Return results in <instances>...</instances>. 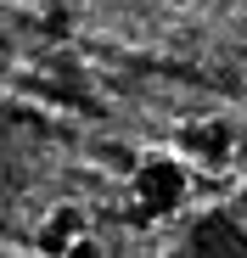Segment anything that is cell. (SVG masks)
Instances as JSON below:
<instances>
[{"label": "cell", "mask_w": 247, "mask_h": 258, "mask_svg": "<svg viewBox=\"0 0 247 258\" xmlns=\"http://www.w3.org/2000/svg\"><path fill=\"white\" fill-rule=\"evenodd\" d=\"M79 236H90V219H85V208H79V202H62V208H51L45 213V225H39V252H45V258H62Z\"/></svg>", "instance_id": "1"}, {"label": "cell", "mask_w": 247, "mask_h": 258, "mask_svg": "<svg viewBox=\"0 0 247 258\" xmlns=\"http://www.w3.org/2000/svg\"><path fill=\"white\" fill-rule=\"evenodd\" d=\"M135 185H141V197H146V202H174V197L186 191V174H180L174 163H141Z\"/></svg>", "instance_id": "2"}, {"label": "cell", "mask_w": 247, "mask_h": 258, "mask_svg": "<svg viewBox=\"0 0 247 258\" xmlns=\"http://www.w3.org/2000/svg\"><path fill=\"white\" fill-rule=\"evenodd\" d=\"M101 163L112 168V174H124V180H135V174H141V152H135V146H124V141H107V146H101Z\"/></svg>", "instance_id": "3"}, {"label": "cell", "mask_w": 247, "mask_h": 258, "mask_svg": "<svg viewBox=\"0 0 247 258\" xmlns=\"http://www.w3.org/2000/svg\"><path fill=\"white\" fill-rule=\"evenodd\" d=\"M62 258H101V241H96V236H79V241H73Z\"/></svg>", "instance_id": "4"}, {"label": "cell", "mask_w": 247, "mask_h": 258, "mask_svg": "<svg viewBox=\"0 0 247 258\" xmlns=\"http://www.w3.org/2000/svg\"><path fill=\"white\" fill-rule=\"evenodd\" d=\"M163 6H174V12H191V6H197V0H163Z\"/></svg>", "instance_id": "5"}, {"label": "cell", "mask_w": 247, "mask_h": 258, "mask_svg": "<svg viewBox=\"0 0 247 258\" xmlns=\"http://www.w3.org/2000/svg\"><path fill=\"white\" fill-rule=\"evenodd\" d=\"M241 225H247V213H241Z\"/></svg>", "instance_id": "6"}]
</instances>
